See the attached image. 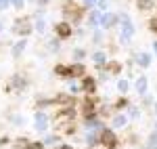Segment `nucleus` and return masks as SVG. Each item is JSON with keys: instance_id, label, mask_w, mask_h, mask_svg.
I'll return each mask as SVG.
<instances>
[{"instance_id": "obj_5", "label": "nucleus", "mask_w": 157, "mask_h": 149, "mask_svg": "<svg viewBox=\"0 0 157 149\" xmlns=\"http://www.w3.org/2000/svg\"><path fill=\"white\" fill-rule=\"evenodd\" d=\"M98 105L94 103V99H84L82 101V116L84 118H97Z\"/></svg>"}, {"instance_id": "obj_18", "label": "nucleus", "mask_w": 157, "mask_h": 149, "mask_svg": "<svg viewBox=\"0 0 157 149\" xmlns=\"http://www.w3.org/2000/svg\"><path fill=\"white\" fill-rule=\"evenodd\" d=\"M147 149H157V130H153L147 139Z\"/></svg>"}, {"instance_id": "obj_42", "label": "nucleus", "mask_w": 157, "mask_h": 149, "mask_svg": "<svg viewBox=\"0 0 157 149\" xmlns=\"http://www.w3.org/2000/svg\"><path fill=\"white\" fill-rule=\"evenodd\" d=\"M153 50H155V53H157V40H155V42H153Z\"/></svg>"}, {"instance_id": "obj_45", "label": "nucleus", "mask_w": 157, "mask_h": 149, "mask_svg": "<svg viewBox=\"0 0 157 149\" xmlns=\"http://www.w3.org/2000/svg\"><path fill=\"white\" fill-rule=\"evenodd\" d=\"M155 130H157V122H155Z\"/></svg>"}, {"instance_id": "obj_22", "label": "nucleus", "mask_w": 157, "mask_h": 149, "mask_svg": "<svg viewBox=\"0 0 157 149\" xmlns=\"http://www.w3.org/2000/svg\"><path fill=\"white\" fill-rule=\"evenodd\" d=\"M84 57H86V50L84 49H75V50H73V59H75V63L84 61Z\"/></svg>"}, {"instance_id": "obj_39", "label": "nucleus", "mask_w": 157, "mask_h": 149, "mask_svg": "<svg viewBox=\"0 0 157 149\" xmlns=\"http://www.w3.org/2000/svg\"><path fill=\"white\" fill-rule=\"evenodd\" d=\"M13 122H15V124H23V118H21V116H17V118H15Z\"/></svg>"}, {"instance_id": "obj_32", "label": "nucleus", "mask_w": 157, "mask_h": 149, "mask_svg": "<svg viewBox=\"0 0 157 149\" xmlns=\"http://www.w3.org/2000/svg\"><path fill=\"white\" fill-rule=\"evenodd\" d=\"M149 27H151L153 32H157V17H153V19L149 21Z\"/></svg>"}, {"instance_id": "obj_14", "label": "nucleus", "mask_w": 157, "mask_h": 149, "mask_svg": "<svg viewBox=\"0 0 157 149\" xmlns=\"http://www.w3.org/2000/svg\"><path fill=\"white\" fill-rule=\"evenodd\" d=\"M55 101L61 103V105H65V107H71V105H73V97H71V95H59Z\"/></svg>"}, {"instance_id": "obj_44", "label": "nucleus", "mask_w": 157, "mask_h": 149, "mask_svg": "<svg viewBox=\"0 0 157 149\" xmlns=\"http://www.w3.org/2000/svg\"><path fill=\"white\" fill-rule=\"evenodd\" d=\"M155 113H157V103H155Z\"/></svg>"}, {"instance_id": "obj_15", "label": "nucleus", "mask_w": 157, "mask_h": 149, "mask_svg": "<svg viewBox=\"0 0 157 149\" xmlns=\"http://www.w3.org/2000/svg\"><path fill=\"white\" fill-rule=\"evenodd\" d=\"M25 46H27V40L23 38V40H19V42L13 46V55H15V57H19V55H21V53L25 50Z\"/></svg>"}, {"instance_id": "obj_31", "label": "nucleus", "mask_w": 157, "mask_h": 149, "mask_svg": "<svg viewBox=\"0 0 157 149\" xmlns=\"http://www.w3.org/2000/svg\"><path fill=\"white\" fill-rule=\"evenodd\" d=\"M27 149H44V143H29Z\"/></svg>"}, {"instance_id": "obj_26", "label": "nucleus", "mask_w": 157, "mask_h": 149, "mask_svg": "<svg viewBox=\"0 0 157 149\" xmlns=\"http://www.w3.org/2000/svg\"><path fill=\"white\" fill-rule=\"evenodd\" d=\"M128 88H130L128 80H120V82H117V90H120L121 95H124V92H128Z\"/></svg>"}, {"instance_id": "obj_43", "label": "nucleus", "mask_w": 157, "mask_h": 149, "mask_svg": "<svg viewBox=\"0 0 157 149\" xmlns=\"http://www.w3.org/2000/svg\"><path fill=\"white\" fill-rule=\"evenodd\" d=\"M46 2H48V0H40V4H42V6H44V4H46Z\"/></svg>"}, {"instance_id": "obj_3", "label": "nucleus", "mask_w": 157, "mask_h": 149, "mask_svg": "<svg viewBox=\"0 0 157 149\" xmlns=\"http://www.w3.org/2000/svg\"><path fill=\"white\" fill-rule=\"evenodd\" d=\"M63 13L69 15L73 21H80V17H82V6H78L73 0H67V2L63 4Z\"/></svg>"}, {"instance_id": "obj_12", "label": "nucleus", "mask_w": 157, "mask_h": 149, "mask_svg": "<svg viewBox=\"0 0 157 149\" xmlns=\"http://www.w3.org/2000/svg\"><path fill=\"white\" fill-rule=\"evenodd\" d=\"M136 61L140 67H149L151 65V57H149V53H136Z\"/></svg>"}, {"instance_id": "obj_17", "label": "nucleus", "mask_w": 157, "mask_h": 149, "mask_svg": "<svg viewBox=\"0 0 157 149\" xmlns=\"http://www.w3.org/2000/svg\"><path fill=\"white\" fill-rule=\"evenodd\" d=\"M107 72H109V74H115V76H117V74L121 72V63H120V61H111V63H107Z\"/></svg>"}, {"instance_id": "obj_40", "label": "nucleus", "mask_w": 157, "mask_h": 149, "mask_svg": "<svg viewBox=\"0 0 157 149\" xmlns=\"http://www.w3.org/2000/svg\"><path fill=\"white\" fill-rule=\"evenodd\" d=\"M101 38H103V34H101V32H97V34H94V42H98Z\"/></svg>"}, {"instance_id": "obj_38", "label": "nucleus", "mask_w": 157, "mask_h": 149, "mask_svg": "<svg viewBox=\"0 0 157 149\" xmlns=\"http://www.w3.org/2000/svg\"><path fill=\"white\" fill-rule=\"evenodd\" d=\"M107 4H109L107 0H98V6H101V9H107Z\"/></svg>"}, {"instance_id": "obj_27", "label": "nucleus", "mask_w": 157, "mask_h": 149, "mask_svg": "<svg viewBox=\"0 0 157 149\" xmlns=\"http://www.w3.org/2000/svg\"><path fill=\"white\" fill-rule=\"evenodd\" d=\"M97 137H101V135H97V132H88V135H86V143H88V145H94V143L98 141Z\"/></svg>"}, {"instance_id": "obj_23", "label": "nucleus", "mask_w": 157, "mask_h": 149, "mask_svg": "<svg viewBox=\"0 0 157 149\" xmlns=\"http://www.w3.org/2000/svg\"><path fill=\"white\" fill-rule=\"evenodd\" d=\"M42 143H44V147H50V145L59 143V137H57V135H50V137H46L44 141H42Z\"/></svg>"}, {"instance_id": "obj_20", "label": "nucleus", "mask_w": 157, "mask_h": 149, "mask_svg": "<svg viewBox=\"0 0 157 149\" xmlns=\"http://www.w3.org/2000/svg\"><path fill=\"white\" fill-rule=\"evenodd\" d=\"M11 84H13V88H23L25 84H27V82H25V78H23V76H15V78L11 80Z\"/></svg>"}, {"instance_id": "obj_1", "label": "nucleus", "mask_w": 157, "mask_h": 149, "mask_svg": "<svg viewBox=\"0 0 157 149\" xmlns=\"http://www.w3.org/2000/svg\"><path fill=\"white\" fill-rule=\"evenodd\" d=\"M13 29H15L17 36H29L32 34V21L27 17H19V19H15Z\"/></svg>"}, {"instance_id": "obj_13", "label": "nucleus", "mask_w": 157, "mask_h": 149, "mask_svg": "<svg viewBox=\"0 0 157 149\" xmlns=\"http://www.w3.org/2000/svg\"><path fill=\"white\" fill-rule=\"evenodd\" d=\"M92 61L101 67V65H107V57H105V53H103V50H97V53H92Z\"/></svg>"}, {"instance_id": "obj_9", "label": "nucleus", "mask_w": 157, "mask_h": 149, "mask_svg": "<svg viewBox=\"0 0 157 149\" xmlns=\"http://www.w3.org/2000/svg\"><path fill=\"white\" fill-rule=\"evenodd\" d=\"M82 88H84L88 95H92V92L97 90V80H94V78H88V76H84V80H82Z\"/></svg>"}, {"instance_id": "obj_4", "label": "nucleus", "mask_w": 157, "mask_h": 149, "mask_svg": "<svg viewBox=\"0 0 157 149\" xmlns=\"http://www.w3.org/2000/svg\"><path fill=\"white\" fill-rule=\"evenodd\" d=\"M134 36V25L128 17H121V42H130V38Z\"/></svg>"}, {"instance_id": "obj_29", "label": "nucleus", "mask_w": 157, "mask_h": 149, "mask_svg": "<svg viewBox=\"0 0 157 149\" xmlns=\"http://www.w3.org/2000/svg\"><path fill=\"white\" fill-rule=\"evenodd\" d=\"M27 145H29V141H27V139H19V141L15 143V147H19V149H27Z\"/></svg>"}, {"instance_id": "obj_24", "label": "nucleus", "mask_w": 157, "mask_h": 149, "mask_svg": "<svg viewBox=\"0 0 157 149\" xmlns=\"http://www.w3.org/2000/svg\"><path fill=\"white\" fill-rule=\"evenodd\" d=\"M153 6V0H138V9L140 11H149Z\"/></svg>"}, {"instance_id": "obj_19", "label": "nucleus", "mask_w": 157, "mask_h": 149, "mask_svg": "<svg viewBox=\"0 0 157 149\" xmlns=\"http://www.w3.org/2000/svg\"><path fill=\"white\" fill-rule=\"evenodd\" d=\"M55 74L63 76V78H69V67H67V65H63V63H59V65L55 67Z\"/></svg>"}, {"instance_id": "obj_41", "label": "nucleus", "mask_w": 157, "mask_h": 149, "mask_svg": "<svg viewBox=\"0 0 157 149\" xmlns=\"http://www.w3.org/2000/svg\"><path fill=\"white\" fill-rule=\"evenodd\" d=\"M59 149H73V147H71V145H61Z\"/></svg>"}, {"instance_id": "obj_25", "label": "nucleus", "mask_w": 157, "mask_h": 149, "mask_svg": "<svg viewBox=\"0 0 157 149\" xmlns=\"http://www.w3.org/2000/svg\"><path fill=\"white\" fill-rule=\"evenodd\" d=\"M101 19H103V15L94 11L92 15H90V25H98V23H101Z\"/></svg>"}, {"instance_id": "obj_11", "label": "nucleus", "mask_w": 157, "mask_h": 149, "mask_svg": "<svg viewBox=\"0 0 157 149\" xmlns=\"http://www.w3.org/2000/svg\"><path fill=\"white\" fill-rule=\"evenodd\" d=\"M117 21V17L115 15H111V13H105L103 15V19H101V27H111V25Z\"/></svg>"}, {"instance_id": "obj_36", "label": "nucleus", "mask_w": 157, "mask_h": 149, "mask_svg": "<svg viewBox=\"0 0 157 149\" xmlns=\"http://www.w3.org/2000/svg\"><path fill=\"white\" fill-rule=\"evenodd\" d=\"M78 90H80V86H78V84H71V86H69V92H71V95H75Z\"/></svg>"}, {"instance_id": "obj_34", "label": "nucleus", "mask_w": 157, "mask_h": 149, "mask_svg": "<svg viewBox=\"0 0 157 149\" xmlns=\"http://www.w3.org/2000/svg\"><path fill=\"white\" fill-rule=\"evenodd\" d=\"M9 4H11V0H0V11L9 9Z\"/></svg>"}, {"instance_id": "obj_37", "label": "nucleus", "mask_w": 157, "mask_h": 149, "mask_svg": "<svg viewBox=\"0 0 157 149\" xmlns=\"http://www.w3.org/2000/svg\"><path fill=\"white\" fill-rule=\"evenodd\" d=\"M48 46L52 50H57V49H59V42H57V40H52V42H48Z\"/></svg>"}, {"instance_id": "obj_21", "label": "nucleus", "mask_w": 157, "mask_h": 149, "mask_svg": "<svg viewBox=\"0 0 157 149\" xmlns=\"http://www.w3.org/2000/svg\"><path fill=\"white\" fill-rule=\"evenodd\" d=\"M34 27H36V32H38V34H44V29H46V21H44L42 17H38V19H36V23H34Z\"/></svg>"}, {"instance_id": "obj_28", "label": "nucleus", "mask_w": 157, "mask_h": 149, "mask_svg": "<svg viewBox=\"0 0 157 149\" xmlns=\"http://www.w3.org/2000/svg\"><path fill=\"white\" fill-rule=\"evenodd\" d=\"M128 112H130V118L132 120H138V116H140V109L138 107H128Z\"/></svg>"}, {"instance_id": "obj_16", "label": "nucleus", "mask_w": 157, "mask_h": 149, "mask_svg": "<svg viewBox=\"0 0 157 149\" xmlns=\"http://www.w3.org/2000/svg\"><path fill=\"white\" fill-rule=\"evenodd\" d=\"M126 124H128V118H126V116L117 113V116L113 118V128H124Z\"/></svg>"}, {"instance_id": "obj_35", "label": "nucleus", "mask_w": 157, "mask_h": 149, "mask_svg": "<svg viewBox=\"0 0 157 149\" xmlns=\"http://www.w3.org/2000/svg\"><path fill=\"white\" fill-rule=\"evenodd\" d=\"M11 4L15 9H21V6H23V0H11Z\"/></svg>"}, {"instance_id": "obj_10", "label": "nucleus", "mask_w": 157, "mask_h": 149, "mask_svg": "<svg viewBox=\"0 0 157 149\" xmlns=\"http://www.w3.org/2000/svg\"><path fill=\"white\" fill-rule=\"evenodd\" d=\"M147 86H149L147 76H138V80H136V92H138V95H145V92H147Z\"/></svg>"}, {"instance_id": "obj_6", "label": "nucleus", "mask_w": 157, "mask_h": 149, "mask_svg": "<svg viewBox=\"0 0 157 149\" xmlns=\"http://www.w3.org/2000/svg\"><path fill=\"white\" fill-rule=\"evenodd\" d=\"M55 32H57V36H59V40H67V38L71 36V25L69 23H57L55 25Z\"/></svg>"}, {"instance_id": "obj_33", "label": "nucleus", "mask_w": 157, "mask_h": 149, "mask_svg": "<svg viewBox=\"0 0 157 149\" xmlns=\"http://www.w3.org/2000/svg\"><path fill=\"white\" fill-rule=\"evenodd\" d=\"M97 2H98V0H82V4H84V6H88V9H90V6H94Z\"/></svg>"}, {"instance_id": "obj_7", "label": "nucleus", "mask_w": 157, "mask_h": 149, "mask_svg": "<svg viewBox=\"0 0 157 149\" xmlns=\"http://www.w3.org/2000/svg\"><path fill=\"white\" fill-rule=\"evenodd\" d=\"M46 128H48V116L42 113V112H38L36 113V130L38 132H44Z\"/></svg>"}, {"instance_id": "obj_2", "label": "nucleus", "mask_w": 157, "mask_h": 149, "mask_svg": "<svg viewBox=\"0 0 157 149\" xmlns=\"http://www.w3.org/2000/svg\"><path fill=\"white\" fill-rule=\"evenodd\" d=\"M98 143L105 145L107 149H115V145H117V137H115V132H113L111 128H103V130H101V137H98Z\"/></svg>"}, {"instance_id": "obj_30", "label": "nucleus", "mask_w": 157, "mask_h": 149, "mask_svg": "<svg viewBox=\"0 0 157 149\" xmlns=\"http://www.w3.org/2000/svg\"><path fill=\"white\" fill-rule=\"evenodd\" d=\"M115 107H117V109H124V107H128V101H126V99H120L117 103H115Z\"/></svg>"}, {"instance_id": "obj_8", "label": "nucleus", "mask_w": 157, "mask_h": 149, "mask_svg": "<svg viewBox=\"0 0 157 149\" xmlns=\"http://www.w3.org/2000/svg\"><path fill=\"white\" fill-rule=\"evenodd\" d=\"M84 74H86L84 63H73L69 67V78H84Z\"/></svg>"}]
</instances>
